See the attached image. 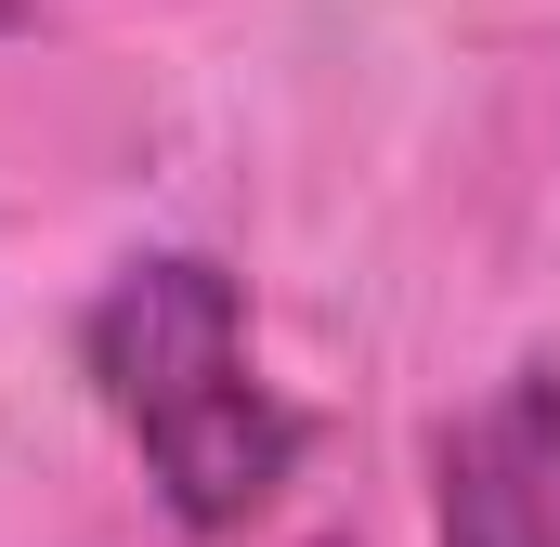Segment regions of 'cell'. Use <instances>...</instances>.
<instances>
[{"label": "cell", "instance_id": "1", "mask_svg": "<svg viewBox=\"0 0 560 547\" xmlns=\"http://www.w3.org/2000/svg\"><path fill=\"white\" fill-rule=\"evenodd\" d=\"M79 365L105 417L143 443L170 522L235 535L287 469H300V417L287 392L248 365V300L209 248H143L105 274V300L79 313Z\"/></svg>", "mask_w": 560, "mask_h": 547}, {"label": "cell", "instance_id": "3", "mask_svg": "<svg viewBox=\"0 0 560 547\" xmlns=\"http://www.w3.org/2000/svg\"><path fill=\"white\" fill-rule=\"evenodd\" d=\"M26 13H39V0H0V26H26Z\"/></svg>", "mask_w": 560, "mask_h": 547}, {"label": "cell", "instance_id": "2", "mask_svg": "<svg viewBox=\"0 0 560 547\" xmlns=\"http://www.w3.org/2000/svg\"><path fill=\"white\" fill-rule=\"evenodd\" d=\"M443 547H560V365H509L443 430Z\"/></svg>", "mask_w": 560, "mask_h": 547}]
</instances>
